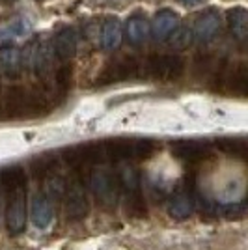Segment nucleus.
I'll return each mask as SVG.
<instances>
[{"label": "nucleus", "mask_w": 248, "mask_h": 250, "mask_svg": "<svg viewBox=\"0 0 248 250\" xmlns=\"http://www.w3.org/2000/svg\"><path fill=\"white\" fill-rule=\"evenodd\" d=\"M65 190H67V185L62 176L52 174L45 179V196L49 200H62L65 196Z\"/></svg>", "instance_id": "412c9836"}, {"label": "nucleus", "mask_w": 248, "mask_h": 250, "mask_svg": "<svg viewBox=\"0 0 248 250\" xmlns=\"http://www.w3.org/2000/svg\"><path fill=\"white\" fill-rule=\"evenodd\" d=\"M192 40V30L188 28V26H181V28H177L174 32V38H172V45L176 47V49H183L186 47L188 43Z\"/></svg>", "instance_id": "393cba45"}, {"label": "nucleus", "mask_w": 248, "mask_h": 250, "mask_svg": "<svg viewBox=\"0 0 248 250\" xmlns=\"http://www.w3.org/2000/svg\"><path fill=\"white\" fill-rule=\"evenodd\" d=\"M104 146L108 161H145L155 153V142L149 138H114Z\"/></svg>", "instance_id": "f257e3e1"}, {"label": "nucleus", "mask_w": 248, "mask_h": 250, "mask_svg": "<svg viewBox=\"0 0 248 250\" xmlns=\"http://www.w3.org/2000/svg\"><path fill=\"white\" fill-rule=\"evenodd\" d=\"M30 51V60L28 65L36 71L38 75L47 73L52 65V56H54V49L51 43H32L30 47H26Z\"/></svg>", "instance_id": "f8f14e48"}, {"label": "nucleus", "mask_w": 248, "mask_h": 250, "mask_svg": "<svg viewBox=\"0 0 248 250\" xmlns=\"http://www.w3.org/2000/svg\"><path fill=\"white\" fill-rule=\"evenodd\" d=\"M8 208H6V224L13 235L21 233L26 226V194L24 187L13 188L6 192Z\"/></svg>", "instance_id": "0eeeda50"}, {"label": "nucleus", "mask_w": 248, "mask_h": 250, "mask_svg": "<svg viewBox=\"0 0 248 250\" xmlns=\"http://www.w3.org/2000/svg\"><path fill=\"white\" fill-rule=\"evenodd\" d=\"M192 208H194L192 196L188 194V190H183V188L179 192H176L168 202V213L177 220L186 219L192 213Z\"/></svg>", "instance_id": "4468645a"}, {"label": "nucleus", "mask_w": 248, "mask_h": 250, "mask_svg": "<svg viewBox=\"0 0 248 250\" xmlns=\"http://www.w3.org/2000/svg\"><path fill=\"white\" fill-rule=\"evenodd\" d=\"M218 147L224 153H227V155L248 159V144L245 140H239V138H222V140H218Z\"/></svg>", "instance_id": "5701e85b"}, {"label": "nucleus", "mask_w": 248, "mask_h": 250, "mask_svg": "<svg viewBox=\"0 0 248 250\" xmlns=\"http://www.w3.org/2000/svg\"><path fill=\"white\" fill-rule=\"evenodd\" d=\"M140 75V63L136 58H120V60H114L112 63H108L104 67V71L99 77V86H110L116 83H129V81H135Z\"/></svg>", "instance_id": "423d86ee"}, {"label": "nucleus", "mask_w": 248, "mask_h": 250, "mask_svg": "<svg viewBox=\"0 0 248 250\" xmlns=\"http://www.w3.org/2000/svg\"><path fill=\"white\" fill-rule=\"evenodd\" d=\"M30 219L36 228H49V224L52 222V204L45 194H40V196H36V198L32 200Z\"/></svg>", "instance_id": "ddd939ff"}, {"label": "nucleus", "mask_w": 248, "mask_h": 250, "mask_svg": "<svg viewBox=\"0 0 248 250\" xmlns=\"http://www.w3.org/2000/svg\"><path fill=\"white\" fill-rule=\"evenodd\" d=\"M218 26H220L218 15L213 13V11H207V13H202L196 19L192 32H194V36H196L198 40H207V38H211L218 30Z\"/></svg>", "instance_id": "dca6fc26"}, {"label": "nucleus", "mask_w": 248, "mask_h": 250, "mask_svg": "<svg viewBox=\"0 0 248 250\" xmlns=\"http://www.w3.org/2000/svg\"><path fill=\"white\" fill-rule=\"evenodd\" d=\"M174 155L188 165H198L209 157V146L200 140H181L174 144Z\"/></svg>", "instance_id": "9d476101"}, {"label": "nucleus", "mask_w": 248, "mask_h": 250, "mask_svg": "<svg viewBox=\"0 0 248 250\" xmlns=\"http://www.w3.org/2000/svg\"><path fill=\"white\" fill-rule=\"evenodd\" d=\"M73 84V69L71 65H67V63H63L60 65L58 69H56V73H54V92L52 95L56 94H67L69 92V88H71Z\"/></svg>", "instance_id": "aec40b11"}, {"label": "nucleus", "mask_w": 248, "mask_h": 250, "mask_svg": "<svg viewBox=\"0 0 248 250\" xmlns=\"http://www.w3.org/2000/svg\"><path fill=\"white\" fill-rule=\"evenodd\" d=\"M77 47H79V38H77V32L73 30L71 26H65L60 32H56L52 49H54V54L62 62H65V60H69V58L75 56Z\"/></svg>", "instance_id": "9b49d317"}, {"label": "nucleus", "mask_w": 248, "mask_h": 250, "mask_svg": "<svg viewBox=\"0 0 248 250\" xmlns=\"http://www.w3.org/2000/svg\"><path fill=\"white\" fill-rule=\"evenodd\" d=\"M177 15L174 11H161V13H157L155 19H153V34H155V38H166L168 34H172V32L177 28Z\"/></svg>", "instance_id": "f3484780"}, {"label": "nucleus", "mask_w": 248, "mask_h": 250, "mask_svg": "<svg viewBox=\"0 0 248 250\" xmlns=\"http://www.w3.org/2000/svg\"><path fill=\"white\" fill-rule=\"evenodd\" d=\"M181 2H183V4H198L200 0H181Z\"/></svg>", "instance_id": "cd10ccee"}, {"label": "nucleus", "mask_w": 248, "mask_h": 250, "mask_svg": "<svg viewBox=\"0 0 248 250\" xmlns=\"http://www.w3.org/2000/svg\"><path fill=\"white\" fill-rule=\"evenodd\" d=\"M54 168H56V159H51L49 155L38 157L30 165L32 174L36 177H45V179L54 174Z\"/></svg>", "instance_id": "b1692460"}, {"label": "nucleus", "mask_w": 248, "mask_h": 250, "mask_svg": "<svg viewBox=\"0 0 248 250\" xmlns=\"http://www.w3.org/2000/svg\"><path fill=\"white\" fill-rule=\"evenodd\" d=\"M120 188L129 215L135 219H144L147 215V206L140 188V179L133 170H125L124 174H120Z\"/></svg>", "instance_id": "20e7f679"}, {"label": "nucleus", "mask_w": 248, "mask_h": 250, "mask_svg": "<svg viewBox=\"0 0 248 250\" xmlns=\"http://www.w3.org/2000/svg\"><path fill=\"white\" fill-rule=\"evenodd\" d=\"M122 42V28L118 21H108L103 26V34H101V45L103 49H114Z\"/></svg>", "instance_id": "4be33fe9"}, {"label": "nucleus", "mask_w": 248, "mask_h": 250, "mask_svg": "<svg viewBox=\"0 0 248 250\" xmlns=\"http://www.w3.org/2000/svg\"><path fill=\"white\" fill-rule=\"evenodd\" d=\"M227 26L237 40H248V11L231 10L227 13Z\"/></svg>", "instance_id": "a211bd4d"}, {"label": "nucleus", "mask_w": 248, "mask_h": 250, "mask_svg": "<svg viewBox=\"0 0 248 250\" xmlns=\"http://www.w3.org/2000/svg\"><path fill=\"white\" fill-rule=\"evenodd\" d=\"M4 112L8 118H28L30 114V90L22 86H11L4 95Z\"/></svg>", "instance_id": "1a4fd4ad"}, {"label": "nucleus", "mask_w": 248, "mask_h": 250, "mask_svg": "<svg viewBox=\"0 0 248 250\" xmlns=\"http://www.w3.org/2000/svg\"><path fill=\"white\" fill-rule=\"evenodd\" d=\"M90 187L95 198L101 202V206L112 208L122 194L120 188V174H112L108 170H95L90 176Z\"/></svg>", "instance_id": "39448f33"}, {"label": "nucleus", "mask_w": 248, "mask_h": 250, "mask_svg": "<svg viewBox=\"0 0 248 250\" xmlns=\"http://www.w3.org/2000/svg\"><path fill=\"white\" fill-rule=\"evenodd\" d=\"M21 58L22 54L17 47H13V45L0 47V71L8 77H15L21 67Z\"/></svg>", "instance_id": "2eb2a0df"}, {"label": "nucleus", "mask_w": 248, "mask_h": 250, "mask_svg": "<svg viewBox=\"0 0 248 250\" xmlns=\"http://www.w3.org/2000/svg\"><path fill=\"white\" fill-rule=\"evenodd\" d=\"M63 161L75 170V172H86L88 168L103 165L104 161H108L106 155V146L104 142H86L79 146H71L63 149Z\"/></svg>", "instance_id": "f03ea898"}, {"label": "nucleus", "mask_w": 248, "mask_h": 250, "mask_svg": "<svg viewBox=\"0 0 248 250\" xmlns=\"http://www.w3.org/2000/svg\"><path fill=\"white\" fill-rule=\"evenodd\" d=\"M2 114H6V112H4V99L0 97V118H2Z\"/></svg>", "instance_id": "bb28decb"}, {"label": "nucleus", "mask_w": 248, "mask_h": 250, "mask_svg": "<svg viewBox=\"0 0 248 250\" xmlns=\"http://www.w3.org/2000/svg\"><path fill=\"white\" fill-rule=\"evenodd\" d=\"M63 206H65V215L69 220L86 219V215L90 211V204H88V196H86V190H84L81 179H75L73 183L67 185L65 196H63Z\"/></svg>", "instance_id": "6e6552de"}, {"label": "nucleus", "mask_w": 248, "mask_h": 250, "mask_svg": "<svg viewBox=\"0 0 248 250\" xmlns=\"http://www.w3.org/2000/svg\"><path fill=\"white\" fill-rule=\"evenodd\" d=\"M147 32H149V24H147V19L142 15H135L127 22V36L133 43L144 42L147 38Z\"/></svg>", "instance_id": "6ab92c4d"}, {"label": "nucleus", "mask_w": 248, "mask_h": 250, "mask_svg": "<svg viewBox=\"0 0 248 250\" xmlns=\"http://www.w3.org/2000/svg\"><path fill=\"white\" fill-rule=\"evenodd\" d=\"M185 69L183 60L177 54H153L145 62V73L159 83H174Z\"/></svg>", "instance_id": "7ed1b4c3"}, {"label": "nucleus", "mask_w": 248, "mask_h": 250, "mask_svg": "<svg viewBox=\"0 0 248 250\" xmlns=\"http://www.w3.org/2000/svg\"><path fill=\"white\" fill-rule=\"evenodd\" d=\"M233 90L248 97V67L237 71V75L233 77Z\"/></svg>", "instance_id": "a878e982"}]
</instances>
